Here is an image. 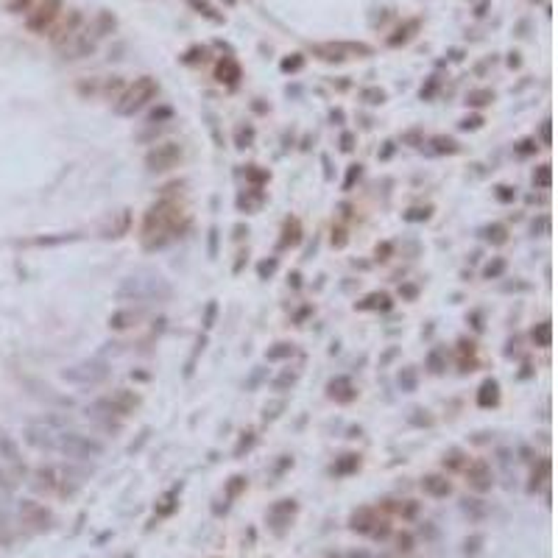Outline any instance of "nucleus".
Instances as JSON below:
<instances>
[{
    "mask_svg": "<svg viewBox=\"0 0 558 558\" xmlns=\"http://www.w3.org/2000/svg\"><path fill=\"white\" fill-rule=\"evenodd\" d=\"M483 237H486L489 243H494V246H502V243L508 240V229H505L502 224H491V226L483 229Z\"/></svg>",
    "mask_w": 558,
    "mask_h": 558,
    "instance_id": "4be33fe9",
    "label": "nucleus"
},
{
    "mask_svg": "<svg viewBox=\"0 0 558 558\" xmlns=\"http://www.w3.org/2000/svg\"><path fill=\"white\" fill-rule=\"evenodd\" d=\"M179 221H182V209L174 201H159L146 212L143 221V243L146 248H162L179 235Z\"/></svg>",
    "mask_w": 558,
    "mask_h": 558,
    "instance_id": "f03ea898",
    "label": "nucleus"
},
{
    "mask_svg": "<svg viewBox=\"0 0 558 558\" xmlns=\"http://www.w3.org/2000/svg\"><path fill=\"white\" fill-rule=\"evenodd\" d=\"M313 51L324 62H343V59H347V54H371L369 45H347V42H338V45H335V42H329V45H316Z\"/></svg>",
    "mask_w": 558,
    "mask_h": 558,
    "instance_id": "6e6552de",
    "label": "nucleus"
},
{
    "mask_svg": "<svg viewBox=\"0 0 558 558\" xmlns=\"http://www.w3.org/2000/svg\"><path fill=\"white\" fill-rule=\"evenodd\" d=\"M360 174H363L360 165H349V174H347V179H343V190H352V185L360 179Z\"/></svg>",
    "mask_w": 558,
    "mask_h": 558,
    "instance_id": "f704fd0d",
    "label": "nucleus"
},
{
    "mask_svg": "<svg viewBox=\"0 0 558 558\" xmlns=\"http://www.w3.org/2000/svg\"><path fill=\"white\" fill-rule=\"evenodd\" d=\"M293 511H296L293 500H282L279 505H274V508H271V520H274V522H285V520H290V517H293Z\"/></svg>",
    "mask_w": 558,
    "mask_h": 558,
    "instance_id": "412c9836",
    "label": "nucleus"
},
{
    "mask_svg": "<svg viewBox=\"0 0 558 558\" xmlns=\"http://www.w3.org/2000/svg\"><path fill=\"white\" fill-rule=\"evenodd\" d=\"M430 218V209H410V212H405V221H427Z\"/></svg>",
    "mask_w": 558,
    "mask_h": 558,
    "instance_id": "79ce46f5",
    "label": "nucleus"
},
{
    "mask_svg": "<svg viewBox=\"0 0 558 558\" xmlns=\"http://www.w3.org/2000/svg\"><path fill=\"white\" fill-rule=\"evenodd\" d=\"M187 3L193 6V9H198V14H204V17H209L212 23H221V14H216V9H212L207 0H187Z\"/></svg>",
    "mask_w": 558,
    "mask_h": 558,
    "instance_id": "cd10ccee",
    "label": "nucleus"
},
{
    "mask_svg": "<svg viewBox=\"0 0 558 558\" xmlns=\"http://www.w3.org/2000/svg\"><path fill=\"white\" fill-rule=\"evenodd\" d=\"M290 355H293V347H290V343H277L274 349L266 352L268 360H285V358H290Z\"/></svg>",
    "mask_w": 558,
    "mask_h": 558,
    "instance_id": "c85d7f7f",
    "label": "nucleus"
},
{
    "mask_svg": "<svg viewBox=\"0 0 558 558\" xmlns=\"http://www.w3.org/2000/svg\"><path fill=\"white\" fill-rule=\"evenodd\" d=\"M216 78H218L221 84H229V87H235V84L243 78V70H240V65H237L232 56H224V59L218 62V67H216Z\"/></svg>",
    "mask_w": 558,
    "mask_h": 558,
    "instance_id": "9b49d317",
    "label": "nucleus"
},
{
    "mask_svg": "<svg viewBox=\"0 0 558 558\" xmlns=\"http://www.w3.org/2000/svg\"><path fill=\"white\" fill-rule=\"evenodd\" d=\"M251 140H254V128H251V126H240V128H237V135H235V143H237V148H246V146H251Z\"/></svg>",
    "mask_w": 558,
    "mask_h": 558,
    "instance_id": "2f4dec72",
    "label": "nucleus"
},
{
    "mask_svg": "<svg viewBox=\"0 0 558 558\" xmlns=\"http://www.w3.org/2000/svg\"><path fill=\"white\" fill-rule=\"evenodd\" d=\"M156 93H159V84H156V78H151V75H143V78H137L132 87H128L123 95H120V101H117V115H135V112H140L148 101H154L156 98Z\"/></svg>",
    "mask_w": 558,
    "mask_h": 558,
    "instance_id": "20e7f679",
    "label": "nucleus"
},
{
    "mask_svg": "<svg viewBox=\"0 0 558 558\" xmlns=\"http://www.w3.org/2000/svg\"><path fill=\"white\" fill-rule=\"evenodd\" d=\"M302 65H305V56L293 54L290 59H285V62H282V70H285V73H296V70H302Z\"/></svg>",
    "mask_w": 558,
    "mask_h": 558,
    "instance_id": "c9c22d12",
    "label": "nucleus"
},
{
    "mask_svg": "<svg viewBox=\"0 0 558 558\" xmlns=\"http://www.w3.org/2000/svg\"><path fill=\"white\" fill-rule=\"evenodd\" d=\"M494 101V93L491 90H472L469 95H466V104L469 106H486V104H491Z\"/></svg>",
    "mask_w": 558,
    "mask_h": 558,
    "instance_id": "5701e85b",
    "label": "nucleus"
},
{
    "mask_svg": "<svg viewBox=\"0 0 558 558\" xmlns=\"http://www.w3.org/2000/svg\"><path fill=\"white\" fill-rule=\"evenodd\" d=\"M399 388H402L405 394H413V391H416V371H413V369H402V371H399Z\"/></svg>",
    "mask_w": 558,
    "mask_h": 558,
    "instance_id": "bb28decb",
    "label": "nucleus"
},
{
    "mask_svg": "<svg viewBox=\"0 0 558 558\" xmlns=\"http://www.w3.org/2000/svg\"><path fill=\"white\" fill-rule=\"evenodd\" d=\"M209 254H212V257L218 254V229H212V232H209Z\"/></svg>",
    "mask_w": 558,
    "mask_h": 558,
    "instance_id": "de8ad7c7",
    "label": "nucleus"
},
{
    "mask_svg": "<svg viewBox=\"0 0 558 558\" xmlns=\"http://www.w3.org/2000/svg\"><path fill=\"white\" fill-rule=\"evenodd\" d=\"M466 483L475 489V491H489L491 489V466L486 461H475V463H469L466 469Z\"/></svg>",
    "mask_w": 558,
    "mask_h": 558,
    "instance_id": "1a4fd4ad",
    "label": "nucleus"
},
{
    "mask_svg": "<svg viewBox=\"0 0 558 558\" xmlns=\"http://www.w3.org/2000/svg\"><path fill=\"white\" fill-rule=\"evenodd\" d=\"M0 452H3L9 461H17V447L9 439H0Z\"/></svg>",
    "mask_w": 558,
    "mask_h": 558,
    "instance_id": "a19ab883",
    "label": "nucleus"
},
{
    "mask_svg": "<svg viewBox=\"0 0 558 558\" xmlns=\"http://www.w3.org/2000/svg\"><path fill=\"white\" fill-rule=\"evenodd\" d=\"M59 12H62V0H42V3L28 14V28L34 34H45L54 25V20L59 17Z\"/></svg>",
    "mask_w": 558,
    "mask_h": 558,
    "instance_id": "0eeeda50",
    "label": "nucleus"
},
{
    "mask_svg": "<svg viewBox=\"0 0 558 558\" xmlns=\"http://www.w3.org/2000/svg\"><path fill=\"white\" fill-rule=\"evenodd\" d=\"M421 489H424L427 494H430V497H447V494L452 491L450 480L441 478V475H427V478L421 480Z\"/></svg>",
    "mask_w": 558,
    "mask_h": 558,
    "instance_id": "ddd939ff",
    "label": "nucleus"
},
{
    "mask_svg": "<svg viewBox=\"0 0 558 558\" xmlns=\"http://www.w3.org/2000/svg\"><path fill=\"white\" fill-rule=\"evenodd\" d=\"M500 402V382L497 380H486L478 391V405L480 408H494Z\"/></svg>",
    "mask_w": 558,
    "mask_h": 558,
    "instance_id": "f8f14e48",
    "label": "nucleus"
},
{
    "mask_svg": "<svg viewBox=\"0 0 558 558\" xmlns=\"http://www.w3.org/2000/svg\"><path fill=\"white\" fill-rule=\"evenodd\" d=\"M327 394H329L332 399H338V402H352V399L358 397V391H355V385H352L349 377H335V380H329Z\"/></svg>",
    "mask_w": 558,
    "mask_h": 558,
    "instance_id": "9d476101",
    "label": "nucleus"
},
{
    "mask_svg": "<svg viewBox=\"0 0 558 558\" xmlns=\"http://www.w3.org/2000/svg\"><path fill=\"white\" fill-rule=\"evenodd\" d=\"M277 271V260H266V263H260V277L266 279V277H271Z\"/></svg>",
    "mask_w": 558,
    "mask_h": 558,
    "instance_id": "49530a36",
    "label": "nucleus"
},
{
    "mask_svg": "<svg viewBox=\"0 0 558 558\" xmlns=\"http://www.w3.org/2000/svg\"><path fill=\"white\" fill-rule=\"evenodd\" d=\"M28 6H31V0H12V3H9V12L20 14V12H28Z\"/></svg>",
    "mask_w": 558,
    "mask_h": 558,
    "instance_id": "c03bdc74",
    "label": "nucleus"
},
{
    "mask_svg": "<svg viewBox=\"0 0 558 558\" xmlns=\"http://www.w3.org/2000/svg\"><path fill=\"white\" fill-rule=\"evenodd\" d=\"M246 179H251V182H268V170H260L257 165H248L246 167Z\"/></svg>",
    "mask_w": 558,
    "mask_h": 558,
    "instance_id": "72a5a7b5",
    "label": "nucleus"
},
{
    "mask_svg": "<svg viewBox=\"0 0 558 558\" xmlns=\"http://www.w3.org/2000/svg\"><path fill=\"white\" fill-rule=\"evenodd\" d=\"M360 98H363L369 106H380V104H385V98H388V95H385L380 87H366V90L360 93Z\"/></svg>",
    "mask_w": 558,
    "mask_h": 558,
    "instance_id": "a878e982",
    "label": "nucleus"
},
{
    "mask_svg": "<svg viewBox=\"0 0 558 558\" xmlns=\"http://www.w3.org/2000/svg\"><path fill=\"white\" fill-rule=\"evenodd\" d=\"M106 377H109V366L104 360H81L62 371V380H67L73 385H98Z\"/></svg>",
    "mask_w": 558,
    "mask_h": 558,
    "instance_id": "39448f33",
    "label": "nucleus"
},
{
    "mask_svg": "<svg viewBox=\"0 0 558 558\" xmlns=\"http://www.w3.org/2000/svg\"><path fill=\"white\" fill-rule=\"evenodd\" d=\"M170 293H174V288H170V282L156 271H137L132 277H126L117 288L120 302H143V305L167 302Z\"/></svg>",
    "mask_w": 558,
    "mask_h": 558,
    "instance_id": "7ed1b4c3",
    "label": "nucleus"
},
{
    "mask_svg": "<svg viewBox=\"0 0 558 558\" xmlns=\"http://www.w3.org/2000/svg\"><path fill=\"white\" fill-rule=\"evenodd\" d=\"M427 369H430L433 374H441V371L447 369V352H444L441 347L430 349V355H427Z\"/></svg>",
    "mask_w": 558,
    "mask_h": 558,
    "instance_id": "aec40b11",
    "label": "nucleus"
},
{
    "mask_svg": "<svg viewBox=\"0 0 558 558\" xmlns=\"http://www.w3.org/2000/svg\"><path fill=\"white\" fill-rule=\"evenodd\" d=\"M246 486V478H232V486H229V494H237L240 489Z\"/></svg>",
    "mask_w": 558,
    "mask_h": 558,
    "instance_id": "3c124183",
    "label": "nucleus"
},
{
    "mask_svg": "<svg viewBox=\"0 0 558 558\" xmlns=\"http://www.w3.org/2000/svg\"><path fill=\"white\" fill-rule=\"evenodd\" d=\"M483 126V117H466V120H461V128H466V132H469V128H480Z\"/></svg>",
    "mask_w": 558,
    "mask_h": 558,
    "instance_id": "a18cd8bd",
    "label": "nucleus"
},
{
    "mask_svg": "<svg viewBox=\"0 0 558 558\" xmlns=\"http://www.w3.org/2000/svg\"><path fill=\"white\" fill-rule=\"evenodd\" d=\"M182 162V146L179 143H159L146 154V167L151 174H165V170L176 167Z\"/></svg>",
    "mask_w": 558,
    "mask_h": 558,
    "instance_id": "423d86ee",
    "label": "nucleus"
},
{
    "mask_svg": "<svg viewBox=\"0 0 558 558\" xmlns=\"http://www.w3.org/2000/svg\"><path fill=\"white\" fill-rule=\"evenodd\" d=\"M502 271H505V260H500V257H497L494 263H489V266H486V271H483V274H486V279H497Z\"/></svg>",
    "mask_w": 558,
    "mask_h": 558,
    "instance_id": "e433bc0d",
    "label": "nucleus"
},
{
    "mask_svg": "<svg viewBox=\"0 0 558 558\" xmlns=\"http://www.w3.org/2000/svg\"><path fill=\"white\" fill-rule=\"evenodd\" d=\"M416 28H419V20H410L405 28H399V31H397V36H391V39H388V45H394V48H397V45H402V42H408V39L413 36V31H416Z\"/></svg>",
    "mask_w": 558,
    "mask_h": 558,
    "instance_id": "b1692460",
    "label": "nucleus"
},
{
    "mask_svg": "<svg viewBox=\"0 0 558 558\" xmlns=\"http://www.w3.org/2000/svg\"><path fill=\"white\" fill-rule=\"evenodd\" d=\"M391 296L388 293H369L363 302H358V310H388Z\"/></svg>",
    "mask_w": 558,
    "mask_h": 558,
    "instance_id": "2eb2a0df",
    "label": "nucleus"
},
{
    "mask_svg": "<svg viewBox=\"0 0 558 558\" xmlns=\"http://www.w3.org/2000/svg\"><path fill=\"white\" fill-rule=\"evenodd\" d=\"M263 198H266L263 190H260V187H254V196H240L237 204H240L243 209H254V207H260V204H263Z\"/></svg>",
    "mask_w": 558,
    "mask_h": 558,
    "instance_id": "c756f323",
    "label": "nucleus"
},
{
    "mask_svg": "<svg viewBox=\"0 0 558 558\" xmlns=\"http://www.w3.org/2000/svg\"><path fill=\"white\" fill-rule=\"evenodd\" d=\"M531 151H536V146H533V140H525V143H522V148H520V154H522V156H528Z\"/></svg>",
    "mask_w": 558,
    "mask_h": 558,
    "instance_id": "603ef678",
    "label": "nucleus"
},
{
    "mask_svg": "<svg viewBox=\"0 0 558 558\" xmlns=\"http://www.w3.org/2000/svg\"><path fill=\"white\" fill-rule=\"evenodd\" d=\"M402 293H405V296H408V299H413V296H416V288H413V285H408V288H405V290H402Z\"/></svg>",
    "mask_w": 558,
    "mask_h": 558,
    "instance_id": "6e6d98bb",
    "label": "nucleus"
},
{
    "mask_svg": "<svg viewBox=\"0 0 558 558\" xmlns=\"http://www.w3.org/2000/svg\"><path fill=\"white\" fill-rule=\"evenodd\" d=\"M444 466H452V469L463 466V452L461 450H450V455L444 458Z\"/></svg>",
    "mask_w": 558,
    "mask_h": 558,
    "instance_id": "ea45409f",
    "label": "nucleus"
},
{
    "mask_svg": "<svg viewBox=\"0 0 558 558\" xmlns=\"http://www.w3.org/2000/svg\"><path fill=\"white\" fill-rule=\"evenodd\" d=\"M497 198H500V201H513V190L502 185V187H497Z\"/></svg>",
    "mask_w": 558,
    "mask_h": 558,
    "instance_id": "09e8293b",
    "label": "nucleus"
},
{
    "mask_svg": "<svg viewBox=\"0 0 558 558\" xmlns=\"http://www.w3.org/2000/svg\"><path fill=\"white\" fill-rule=\"evenodd\" d=\"M112 399V405H115V410L120 413V416H126V413H132L137 405H140V397L137 394H132V391H117L115 397H109Z\"/></svg>",
    "mask_w": 558,
    "mask_h": 558,
    "instance_id": "4468645a",
    "label": "nucleus"
},
{
    "mask_svg": "<svg viewBox=\"0 0 558 558\" xmlns=\"http://www.w3.org/2000/svg\"><path fill=\"white\" fill-rule=\"evenodd\" d=\"M508 65H511V67H517V65H520V54H511V59H508Z\"/></svg>",
    "mask_w": 558,
    "mask_h": 558,
    "instance_id": "5fc2aeb1",
    "label": "nucleus"
},
{
    "mask_svg": "<svg viewBox=\"0 0 558 558\" xmlns=\"http://www.w3.org/2000/svg\"><path fill=\"white\" fill-rule=\"evenodd\" d=\"M399 544H402V550H410V536H408V533L399 536Z\"/></svg>",
    "mask_w": 558,
    "mask_h": 558,
    "instance_id": "864d4df0",
    "label": "nucleus"
},
{
    "mask_svg": "<svg viewBox=\"0 0 558 558\" xmlns=\"http://www.w3.org/2000/svg\"><path fill=\"white\" fill-rule=\"evenodd\" d=\"M531 338H533L536 347L547 349V347H550V340H553V327H550V321L536 324V327H533V332H531Z\"/></svg>",
    "mask_w": 558,
    "mask_h": 558,
    "instance_id": "6ab92c4d",
    "label": "nucleus"
},
{
    "mask_svg": "<svg viewBox=\"0 0 558 558\" xmlns=\"http://www.w3.org/2000/svg\"><path fill=\"white\" fill-rule=\"evenodd\" d=\"M25 441L36 450H51V452H62L73 461H87V458H98L104 452V444L81 436V433H67V430H56L54 424H31L25 427Z\"/></svg>",
    "mask_w": 558,
    "mask_h": 558,
    "instance_id": "f257e3e1",
    "label": "nucleus"
},
{
    "mask_svg": "<svg viewBox=\"0 0 558 558\" xmlns=\"http://www.w3.org/2000/svg\"><path fill=\"white\" fill-rule=\"evenodd\" d=\"M299 237H302V229H299V221H288L285 224V237L279 240L282 246H296Z\"/></svg>",
    "mask_w": 558,
    "mask_h": 558,
    "instance_id": "393cba45",
    "label": "nucleus"
},
{
    "mask_svg": "<svg viewBox=\"0 0 558 558\" xmlns=\"http://www.w3.org/2000/svg\"><path fill=\"white\" fill-rule=\"evenodd\" d=\"M216 316H218V302H209L207 310H204V327H207V329L216 324Z\"/></svg>",
    "mask_w": 558,
    "mask_h": 558,
    "instance_id": "4c0bfd02",
    "label": "nucleus"
},
{
    "mask_svg": "<svg viewBox=\"0 0 558 558\" xmlns=\"http://www.w3.org/2000/svg\"><path fill=\"white\" fill-rule=\"evenodd\" d=\"M251 444H254V433L248 430V433H243V439H240V444L235 447V455L240 458L243 455V450H251Z\"/></svg>",
    "mask_w": 558,
    "mask_h": 558,
    "instance_id": "37998d69",
    "label": "nucleus"
},
{
    "mask_svg": "<svg viewBox=\"0 0 558 558\" xmlns=\"http://www.w3.org/2000/svg\"><path fill=\"white\" fill-rule=\"evenodd\" d=\"M340 148H343V151H352V148H355V135H343V137H340Z\"/></svg>",
    "mask_w": 558,
    "mask_h": 558,
    "instance_id": "8fccbe9b",
    "label": "nucleus"
},
{
    "mask_svg": "<svg viewBox=\"0 0 558 558\" xmlns=\"http://www.w3.org/2000/svg\"><path fill=\"white\" fill-rule=\"evenodd\" d=\"M132 324H137V313H135V310H117V313H112V318H109V327H112V329H128Z\"/></svg>",
    "mask_w": 558,
    "mask_h": 558,
    "instance_id": "a211bd4d",
    "label": "nucleus"
},
{
    "mask_svg": "<svg viewBox=\"0 0 558 558\" xmlns=\"http://www.w3.org/2000/svg\"><path fill=\"white\" fill-rule=\"evenodd\" d=\"M358 466H360V455L349 452V455H343L340 461H335L332 472H335V475H352V472H358Z\"/></svg>",
    "mask_w": 558,
    "mask_h": 558,
    "instance_id": "f3484780",
    "label": "nucleus"
},
{
    "mask_svg": "<svg viewBox=\"0 0 558 558\" xmlns=\"http://www.w3.org/2000/svg\"><path fill=\"white\" fill-rule=\"evenodd\" d=\"M533 185L536 187H550V165H542L539 170H536V174H533Z\"/></svg>",
    "mask_w": 558,
    "mask_h": 558,
    "instance_id": "473e14b6",
    "label": "nucleus"
},
{
    "mask_svg": "<svg viewBox=\"0 0 558 558\" xmlns=\"http://www.w3.org/2000/svg\"><path fill=\"white\" fill-rule=\"evenodd\" d=\"M293 382H296V374L285 371L282 377H277V380H274V388H277V391H285V388H288V385H293Z\"/></svg>",
    "mask_w": 558,
    "mask_h": 558,
    "instance_id": "58836bf2",
    "label": "nucleus"
},
{
    "mask_svg": "<svg viewBox=\"0 0 558 558\" xmlns=\"http://www.w3.org/2000/svg\"><path fill=\"white\" fill-rule=\"evenodd\" d=\"M371 525H377V520H374V511H371V508H360V511H355V517H352V528H355V531L369 533V531H371Z\"/></svg>",
    "mask_w": 558,
    "mask_h": 558,
    "instance_id": "dca6fc26",
    "label": "nucleus"
},
{
    "mask_svg": "<svg viewBox=\"0 0 558 558\" xmlns=\"http://www.w3.org/2000/svg\"><path fill=\"white\" fill-rule=\"evenodd\" d=\"M433 146L439 154H455L458 151V143L452 137H433Z\"/></svg>",
    "mask_w": 558,
    "mask_h": 558,
    "instance_id": "7c9ffc66",
    "label": "nucleus"
}]
</instances>
